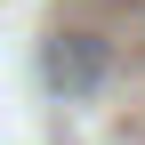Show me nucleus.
I'll use <instances>...</instances> for the list:
<instances>
[{"label": "nucleus", "instance_id": "1", "mask_svg": "<svg viewBox=\"0 0 145 145\" xmlns=\"http://www.w3.org/2000/svg\"><path fill=\"white\" fill-rule=\"evenodd\" d=\"M97 72H105V40H97V32H65V40L48 48V81H57L65 97H89Z\"/></svg>", "mask_w": 145, "mask_h": 145}]
</instances>
